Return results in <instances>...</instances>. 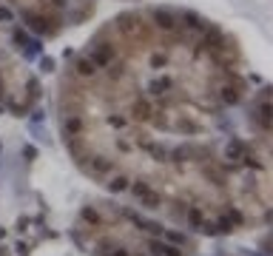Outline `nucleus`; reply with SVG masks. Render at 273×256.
Returning <instances> with one entry per match:
<instances>
[{"instance_id": "9d476101", "label": "nucleus", "mask_w": 273, "mask_h": 256, "mask_svg": "<svg viewBox=\"0 0 273 256\" xmlns=\"http://www.w3.org/2000/svg\"><path fill=\"white\" fill-rule=\"evenodd\" d=\"M114 245H117V242H114L111 236H102L100 242H97V254H108V251H111Z\"/></svg>"}, {"instance_id": "f8f14e48", "label": "nucleus", "mask_w": 273, "mask_h": 256, "mask_svg": "<svg viewBox=\"0 0 273 256\" xmlns=\"http://www.w3.org/2000/svg\"><path fill=\"white\" fill-rule=\"evenodd\" d=\"M165 233V239H168L171 245H185V236L182 233H174V231H162Z\"/></svg>"}, {"instance_id": "dca6fc26", "label": "nucleus", "mask_w": 273, "mask_h": 256, "mask_svg": "<svg viewBox=\"0 0 273 256\" xmlns=\"http://www.w3.org/2000/svg\"><path fill=\"white\" fill-rule=\"evenodd\" d=\"M29 225H32V219H29V216H20V219H17V231H26V228H29Z\"/></svg>"}, {"instance_id": "423d86ee", "label": "nucleus", "mask_w": 273, "mask_h": 256, "mask_svg": "<svg viewBox=\"0 0 273 256\" xmlns=\"http://www.w3.org/2000/svg\"><path fill=\"white\" fill-rule=\"evenodd\" d=\"M185 219H188V225H191L193 231H199V225L205 222V216H202V211L196 208V205H191V208H188V213H185Z\"/></svg>"}, {"instance_id": "7ed1b4c3", "label": "nucleus", "mask_w": 273, "mask_h": 256, "mask_svg": "<svg viewBox=\"0 0 273 256\" xmlns=\"http://www.w3.org/2000/svg\"><path fill=\"white\" fill-rule=\"evenodd\" d=\"M80 219L86 222V225H91V228H97V225H102V216L97 208H91V205H86V208H80Z\"/></svg>"}, {"instance_id": "9b49d317", "label": "nucleus", "mask_w": 273, "mask_h": 256, "mask_svg": "<svg viewBox=\"0 0 273 256\" xmlns=\"http://www.w3.org/2000/svg\"><path fill=\"white\" fill-rule=\"evenodd\" d=\"M216 228H219V233H230V231H233V222L228 219V216H219Z\"/></svg>"}, {"instance_id": "2eb2a0df", "label": "nucleus", "mask_w": 273, "mask_h": 256, "mask_svg": "<svg viewBox=\"0 0 273 256\" xmlns=\"http://www.w3.org/2000/svg\"><path fill=\"white\" fill-rule=\"evenodd\" d=\"M105 256H131V254H128L125 248H120V245H114V248H111V251H108Z\"/></svg>"}, {"instance_id": "20e7f679", "label": "nucleus", "mask_w": 273, "mask_h": 256, "mask_svg": "<svg viewBox=\"0 0 273 256\" xmlns=\"http://www.w3.org/2000/svg\"><path fill=\"white\" fill-rule=\"evenodd\" d=\"M225 154H228V160H242V157L248 154V148H245V142L242 140H230L228 142V148H225Z\"/></svg>"}, {"instance_id": "aec40b11", "label": "nucleus", "mask_w": 273, "mask_h": 256, "mask_svg": "<svg viewBox=\"0 0 273 256\" xmlns=\"http://www.w3.org/2000/svg\"><path fill=\"white\" fill-rule=\"evenodd\" d=\"M136 256H139V254H136Z\"/></svg>"}, {"instance_id": "1a4fd4ad", "label": "nucleus", "mask_w": 273, "mask_h": 256, "mask_svg": "<svg viewBox=\"0 0 273 256\" xmlns=\"http://www.w3.org/2000/svg\"><path fill=\"white\" fill-rule=\"evenodd\" d=\"M205 176H211V179H214V185H225L228 179H225V174H219V171H216V168H205Z\"/></svg>"}, {"instance_id": "f03ea898", "label": "nucleus", "mask_w": 273, "mask_h": 256, "mask_svg": "<svg viewBox=\"0 0 273 256\" xmlns=\"http://www.w3.org/2000/svg\"><path fill=\"white\" fill-rule=\"evenodd\" d=\"M136 199H139V205H142V208H148V211L162 208V194H157V191H145L142 197H136Z\"/></svg>"}, {"instance_id": "4468645a", "label": "nucleus", "mask_w": 273, "mask_h": 256, "mask_svg": "<svg viewBox=\"0 0 273 256\" xmlns=\"http://www.w3.org/2000/svg\"><path fill=\"white\" fill-rule=\"evenodd\" d=\"M23 157L26 160H37V148L34 145H23Z\"/></svg>"}, {"instance_id": "6ab92c4d", "label": "nucleus", "mask_w": 273, "mask_h": 256, "mask_svg": "<svg viewBox=\"0 0 273 256\" xmlns=\"http://www.w3.org/2000/svg\"><path fill=\"white\" fill-rule=\"evenodd\" d=\"M0 256H9V251H6V248H0Z\"/></svg>"}, {"instance_id": "a211bd4d", "label": "nucleus", "mask_w": 273, "mask_h": 256, "mask_svg": "<svg viewBox=\"0 0 273 256\" xmlns=\"http://www.w3.org/2000/svg\"><path fill=\"white\" fill-rule=\"evenodd\" d=\"M0 239H6V228H0Z\"/></svg>"}, {"instance_id": "0eeeda50", "label": "nucleus", "mask_w": 273, "mask_h": 256, "mask_svg": "<svg viewBox=\"0 0 273 256\" xmlns=\"http://www.w3.org/2000/svg\"><path fill=\"white\" fill-rule=\"evenodd\" d=\"M128 191H131L134 197H142L145 191H151V185H148L145 179H136V182H128Z\"/></svg>"}, {"instance_id": "ddd939ff", "label": "nucleus", "mask_w": 273, "mask_h": 256, "mask_svg": "<svg viewBox=\"0 0 273 256\" xmlns=\"http://www.w3.org/2000/svg\"><path fill=\"white\" fill-rule=\"evenodd\" d=\"M14 254H17V256H29V254H32V245L17 242V245H14Z\"/></svg>"}, {"instance_id": "f257e3e1", "label": "nucleus", "mask_w": 273, "mask_h": 256, "mask_svg": "<svg viewBox=\"0 0 273 256\" xmlns=\"http://www.w3.org/2000/svg\"><path fill=\"white\" fill-rule=\"evenodd\" d=\"M148 248L154 256H185L180 245H171V242H162V239H148Z\"/></svg>"}, {"instance_id": "f3484780", "label": "nucleus", "mask_w": 273, "mask_h": 256, "mask_svg": "<svg viewBox=\"0 0 273 256\" xmlns=\"http://www.w3.org/2000/svg\"><path fill=\"white\" fill-rule=\"evenodd\" d=\"M3 88H6V85H3V71H0V97H3Z\"/></svg>"}, {"instance_id": "6e6552de", "label": "nucleus", "mask_w": 273, "mask_h": 256, "mask_svg": "<svg viewBox=\"0 0 273 256\" xmlns=\"http://www.w3.org/2000/svg\"><path fill=\"white\" fill-rule=\"evenodd\" d=\"M225 216H228L230 222H233V228H239V225L245 222V216H242V211H239V208H233V205H230V208L225 211Z\"/></svg>"}, {"instance_id": "39448f33", "label": "nucleus", "mask_w": 273, "mask_h": 256, "mask_svg": "<svg viewBox=\"0 0 273 256\" xmlns=\"http://www.w3.org/2000/svg\"><path fill=\"white\" fill-rule=\"evenodd\" d=\"M128 182H131V179L125 174H117V176L108 179V191H111V194H123V191H128Z\"/></svg>"}]
</instances>
